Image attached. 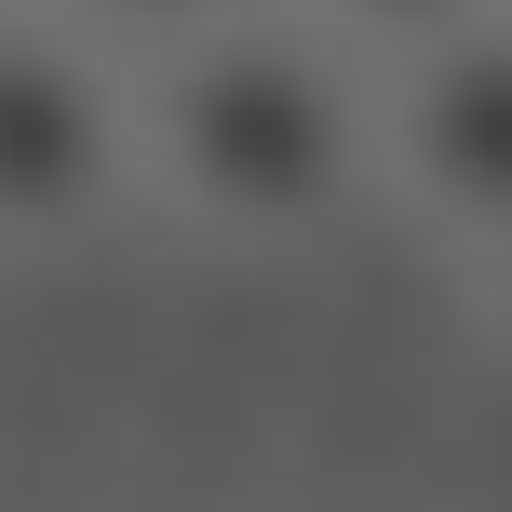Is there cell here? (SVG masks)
<instances>
[{
	"label": "cell",
	"instance_id": "2",
	"mask_svg": "<svg viewBox=\"0 0 512 512\" xmlns=\"http://www.w3.org/2000/svg\"><path fill=\"white\" fill-rule=\"evenodd\" d=\"M95 14H189V0H95Z\"/></svg>",
	"mask_w": 512,
	"mask_h": 512
},
{
	"label": "cell",
	"instance_id": "1",
	"mask_svg": "<svg viewBox=\"0 0 512 512\" xmlns=\"http://www.w3.org/2000/svg\"><path fill=\"white\" fill-rule=\"evenodd\" d=\"M108 176V95L68 41L0 27V230H54Z\"/></svg>",
	"mask_w": 512,
	"mask_h": 512
}]
</instances>
